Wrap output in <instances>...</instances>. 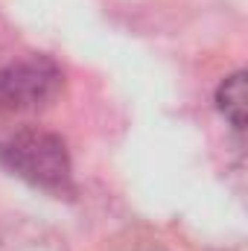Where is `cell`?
Masks as SVG:
<instances>
[{
	"label": "cell",
	"instance_id": "cell-1",
	"mask_svg": "<svg viewBox=\"0 0 248 251\" xmlns=\"http://www.w3.org/2000/svg\"><path fill=\"white\" fill-rule=\"evenodd\" d=\"M0 167L50 199L73 201L79 196L73 158L59 131L41 126H21L0 137Z\"/></svg>",
	"mask_w": 248,
	"mask_h": 251
},
{
	"label": "cell",
	"instance_id": "cell-2",
	"mask_svg": "<svg viewBox=\"0 0 248 251\" xmlns=\"http://www.w3.org/2000/svg\"><path fill=\"white\" fill-rule=\"evenodd\" d=\"M64 91V70L50 56H26L0 67V117L32 114Z\"/></svg>",
	"mask_w": 248,
	"mask_h": 251
},
{
	"label": "cell",
	"instance_id": "cell-3",
	"mask_svg": "<svg viewBox=\"0 0 248 251\" xmlns=\"http://www.w3.org/2000/svg\"><path fill=\"white\" fill-rule=\"evenodd\" d=\"M216 111L225 117V123L231 126L237 134L246 131V70H234L231 76H225L213 94Z\"/></svg>",
	"mask_w": 248,
	"mask_h": 251
},
{
	"label": "cell",
	"instance_id": "cell-4",
	"mask_svg": "<svg viewBox=\"0 0 248 251\" xmlns=\"http://www.w3.org/2000/svg\"><path fill=\"white\" fill-rule=\"evenodd\" d=\"M134 251H167L164 246H158V243H146V246H137Z\"/></svg>",
	"mask_w": 248,
	"mask_h": 251
},
{
	"label": "cell",
	"instance_id": "cell-5",
	"mask_svg": "<svg viewBox=\"0 0 248 251\" xmlns=\"http://www.w3.org/2000/svg\"><path fill=\"white\" fill-rule=\"evenodd\" d=\"M0 251H9V246H6V240L0 237Z\"/></svg>",
	"mask_w": 248,
	"mask_h": 251
},
{
	"label": "cell",
	"instance_id": "cell-6",
	"mask_svg": "<svg viewBox=\"0 0 248 251\" xmlns=\"http://www.w3.org/2000/svg\"><path fill=\"white\" fill-rule=\"evenodd\" d=\"M234 251H237V249H234Z\"/></svg>",
	"mask_w": 248,
	"mask_h": 251
}]
</instances>
